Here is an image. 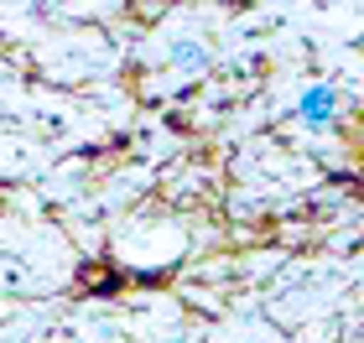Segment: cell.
<instances>
[{"mask_svg": "<svg viewBox=\"0 0 364 343\" xmlns=\"http://www.w3.org/2000/svg\"><path fill=\"white\" fill-rule=\"evenodd\" d=\"M296 114H302L307 125H328V120L338 114V94L328 89V84H312L302 99H296Z\"/></svg>", "mask_w": 364, "mask_h": 343, "instance_id": "6da1fadb", "label": "cell"}, {"mask_svg": "<svg viewBox=\"0 0 364 343\" xmlns=\"http://www.w3.org/2000/svg\"><path fill=\"white\" fill-rule=\"evenodd\" d=\"M177 62H182V68H198V62H203V47L182 42V47H177Z\"/></svg>", "mask_w": 364, "mask_h": 343, "instance_id": "7a4b0ae2", "label": "cell"}]
</instances>
